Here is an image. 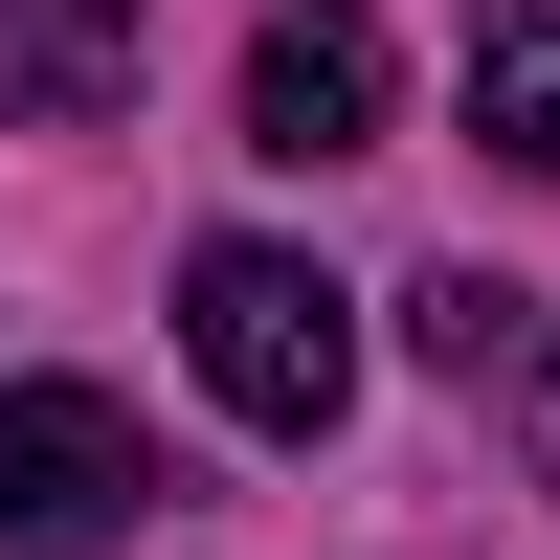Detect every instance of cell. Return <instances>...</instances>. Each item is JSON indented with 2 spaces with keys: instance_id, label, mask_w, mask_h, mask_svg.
Returning a JSON list of instances; mask_svg holds the SVG:
<instances>
[{
  "instance_id": "cell-1",
  "label": "cell",
  "mask_w": 560,
  "mask_h": 560,
  "mask_svg": "<svg viewBox=\"0 0 560 560\" xmlns=\"http://www.w3.org/2000/svg\"><path fill=\"white\" fill-rule=\"evenodd\" d=\"M179 359H202L224 427L314 448V427L359 404V292H337L314 247H247V224H224V247H179Z\"/></svg>"
},
{
  "instance_id": "cell-2",
  "label": "cell",
  "mask_w": 560,
  "mask_h": 560,
  "mask_svg": "<svg viewBox=\"0 0 560 560\" xmlns=\"http://www.w3.org/2000/svg\"><path fill=\"white\" fill-rule=\"evenodd\" d=\"M158 516V448H135V404L90 382H0V560H90Z\"/></svg>"
},
{
  "instance_id": "cell-3",
  "label": "cell",
  "mask_w": 560,
  "mask_h": 560,
  "mask_svg": "<svg viewBox=\"0 0 560 560\" xmlns=\"http://www.w3.org/2000/svg\"><path fill=\"white\" fill-rule=\"evenodd\" d=\"M382 135V23L359 0H269L247 23V158H359Z\"/></svg>"
},
{
  "instance_id": "cell-4",
  "label": "cell",
  "mask_w": 560,
  "mask_h": 560,
  "mask_svg": "<svg viewBox=\"0 0 560 560\" xmlns=\"http://www.w3.org/2000/svg\"><path fill=\"white\" fill-rule=\"evenodd\" d=\"M448 90H471V135L516 179H560V23H538V0H471V68H448Z\"/></svg>"
},
{
  "instance_id": "cell-5",
  "label": "cell",
  "mask_w": 560,
  "mask_h": 560,
  "mask_svg": "<svg viewBox=\"0 0 560 560\" xmlns=\"http://www.w3.org/2000/svg\"><path fill=\"white\" fill-rule=\"evenodd\" d=\"M0 90H23V113H113L135 90V0H23V23H0Z\"/></svg>"
},
{
  "instance_id": "cell-6",
  "label": "cell",
  "mask_w": 560,
  "mask_h": 560,
  "mask_svg": "<svg viewBox=\"0 0 560 560\" xmlns=\"http://www.w3.org/2000/svg\"><path fill=\"white\" fill-rule=\"evenodd\" d=\"M404 314H427V359H448V382H516V359H538V292H516V269H427V292H404Z\"/></svg>"
}]
</instances>
